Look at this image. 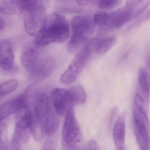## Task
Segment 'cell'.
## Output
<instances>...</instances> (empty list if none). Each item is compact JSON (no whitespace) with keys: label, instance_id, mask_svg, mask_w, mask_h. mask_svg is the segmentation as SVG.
Returning <instances> with one entry per match:
<instances>
[{"label":"cell","instance_id":"cell-9","mask_svg":"<svg viewBox=\"0 0 150 150\" xmlns=\"http://www.w3.org/2000/svg\"><path fill=\"white\" fill-rule=\"evenodd\" d=\"M41 0H0V11L6 16L24 13Z\"/></svg>","mask_w":150,"mask_h":150},{"label":"cell","instance_id":"cell-19","mask_svg":"<svg viewBox=\"0 0 150 150\" xmlns=\"http://www.w3.org/2000/svg\"><path fill=\"white\" fill-rule=\"evenodd\" d=\"M121 2V0H99L97 6L100 9H110L117 7Z\"/></svg>","mask_w":150,"mask_h":150},{"label":"cell","instance_id":"cell-11","mask_svg":"<svg viewBox=\"0 0 150 150\" xmlns=\"http://www.w3.org/2000/svg\"><path fill=\"white\" fill-rule=\"evenodd\" d=\"M33 120V113L29 111L22 115L16 124L14 134L24 144L29 142L32 134Z\"/></svg>","mask_w":150,"mask_h":150},{"label":"cell","instance_id":"cell-28","mask_svg":"<svg viewBox=\"0 0 150 150\" xmlns=\"http://www.w3.org/2000/svg\"><path fill=\"white\" fill-rule=\"evenodd\" d=\"M146 64L147 69L150 70V52L146 58Z\"/></svg>","mask_w":150,"mask_h":150},{"label":"cell","instance_id":"cell-24","mask_svg":"<svg viewBox=\"0 0 150 150\" xmlns=\"http://www.w3.org/2000/svg\"><path fill=\"white\" fill-rule=\"evenodd\" d=\"M21 142L14 134L11 141V150H20Z\"/></svg>","mask_w":150,"mask_h":150},{"label":"cell","instance_id":"cell-4","mask_svg":"<svg viewBox=\"0 0 150 150\" xmlns=\"http://www.w3.org/2000/svg\"><path fill=\"white\" fill-rule=\"evenodd\" d=\"M72 34L68 45L70 54L77 53L88 43V39L95 31L97 25L93 18L87 15L74 17L71 22Z\"/></svg>","mask_w":150,"mask_h":150},{"label":"cell","instance_id":"cell-31","mask_svg":"<svg viewBox=\"0 0 150 150\" xmlns=\"http://www.w3.org/2000/svg\"></svg>","mask_w":150,"mask_h":150},{"label":"cell","instance_id":"cell-1","mask_svg":"<svg viewBox=\"0 0 150 150\" xmlns=\"http://www.w3.org/2000/svg\"><path fill=\"white\" fill-rule=\"evenodd\" d=\"M70 26L66 18L58 14L47 16L43 27L35 37L34 45L43 47L52 43H63L68 38Z\"/></svg>","mask_w":150,"mask_h":150},{"label":"cell","instance_id":"cell-25","mask_svg":"<svg viewBox=\"0 0 150 150\" xmlns=\"http://www.w3.org/2000/svg\"><path fill=\"white\" fill-rule=\"evenodd\" d=\"M99 0H76L79 5L83 6H97Z\"/></svg>","mask_w":150,"mask_h":150},{"label":"cell","instance_id":"cell-29","mask_svg":"<svg viewBox=\"0 0 150 150\" xmlns=\"http://www.w3.org/2000/svg\"><path fill=\"white\" fill-rule=\"evenodd\" d=\"M5 25V23L3 20L2 18H1V20H0V30H1V31H2L4 29Z\"/></svg>","mask_w":150,"mask_h":150},{"label":"cell","instance_id":"cell-27","mask_svg":"<svg viewBox=\"0 0 150 150\" xmlns=\"http://www.w3.org/2000/svg\"><path fill=\"white\" fill-rule=\"evenodd\" d=\"M144 1V0H127L126 6L134 8L143 2Z\"/></svg>","mask_w":150,"mask_h":150},{"label":"cell","instance_id":"cell-17","mask_svg":"<svg viewBox=\"0 0 150 150\" xmlns=\"http://www.w3.org/2000/svg\"><path fill=\"white\" fill-rule=\"evenodd\" d=\"M74 105H82L85 103L87 99V94L82 86H75L70 89Z\"/></svg>","mask_w":150,"mask_h":150},{"label":"cell","instance_id":"cell-30","mask_svg":"<svg viewBox=\"0 0 150 150\" xmlns=\"http://www.w3.org/2000/svg\"><path fill=\"white\" fill-rule=\"evenodd\" d=\"M68 150H75L74 149V148H69V149H68Z\"/></svg>","mask_w":150,"mask_h":150},{"label":"cell","instance_id":"cell-6","mask_svg":"<svg viewBox=\"0 0 150 150\" xmlns=\"http://www.w3.org/2000/svg\"><path fill=\"white\" fill-rule=\"evenodd\" d=\"M92 52V50L88 43L77 53L68 68L61 76V82L66 84H70L76 81L87 64Z\"/></svg>","mask_w":150,"mask_h":150},{"label":"cell","instance_id":"cell-15","mask_svg":"<svg viewBox=\"0 0 150 150\" xmlns=\"http://www.w3.org/2000/svg\"><path fill=\"white\" fill-rule=\"evenodd\" d=\"M134 131L140 150H150L149 129L134 123Z\"/></svg>","mask_w":150,"mask_h":150},{"label":"cell","instance_id":"cell-13","mask_svg":"<svg viewBox=\"0 0 150 150\" xmlns=\"http://www.w3.org/2000/svg\"><path fill=\"white\" fill-rule=\"evenodd\" d=\"M126 114L123 112L116 120L113 130L114 141L117 150H125Z\"/></svg>","mask_w":150,"mask_h":150},{"label":"cell","instance_id":"cell-20","mask_svg":"<svg viewBox=\"0 0 150 150\" xmlns=\"http://www.w3.org/2000/svg\"><path fill=\"white\" fill-rule=\"evenodd\" d=\"M150 4L149 1H146L133 8L130 15V21L135 19L136 18L139 16L142 13H143L145 10L147 9L149 6Z\"/></svg>","mask_w":150,"mask_h":150},{"label":"cell","instance_id":"cell-22","mask_svg":"<svg viewBox=\"0 0 150 150\" xmlns=\"http://www.w3.org/2000/svg\"><path fill=\"white\" fill-rule=\"evenodd\" d=\"M41 150H55L57 145V139L54 135L47 137Z\"/></svg>","mask_w":150,"mask_h":150},{"label":"cell","instance_id":"cell-2","mask_svg":"<svg viewBox=\"0 0 150 150\" xmlns=\"http://www.w3.org/2000/svg\"><path fill=\"white\" fill-rule=\"evenodd\" d=\"M39 47L35 45L25 47L21 54V62L23 68L32 77L42 79L51 74L54 63L52 58Z\"/></svg>","mask_w":150,"mask_h":150},{"label":"cell","instance_id":"cell-10","mask_svg":"<svg viewBox=\"0 0 150 150\" xmlns=\"http://www.w3.org/2000/svg\"><path fill=\"white\" fill-rule=\"evenodd\" d=\"M28 105V96L22 93L1 105L0 120L4 121L11 115L26 108Z\"/></svg>","mask_w":150,"mask_h":150},{"label":"cell","instance_id":"cell-5","mask_svg":"<svg viewBox=\"0 0 150 150\" xmlns=\"http://www.w3.org/2000/svg\"><path fill=\"white\" fill-rule=\"evenodd\" d=\"M47 0H42L24 13V25L26 32L36 37L39 33L47 18Z\"/></svg>","mask_w":150,"mask_h":150},{"label":"cell","instance_id":"cell-7","mask_svg":"<svg viewBox=\"0 0 150 150\" xmlns=\"http://www.w3.org/2000/svg\"><path fill=\"white\" fill-rule=\"evenodd\" d=\"M82 131L76 118L73 108H70L65 114V119L62 132L63 144L69 148L75 147L82 140Z\"/></svg>","mask_w":150,"mask_h":150},{"label":"cell","instance_id":"cell-12","mask_svg":"<svg viewBox=\"0 0 150 150\" xmlns=\"http://www.w3.org/2000/svg\"><path fill=\"white\" fill-rule=\"evenodd\" d=\"M13 45L10 40H3L0 44V66L3 70L10 71L14 67Z\"/></svg>","mask_w":150,"mask_h":150},{"label":"cell","instance_id":"cell-16","mask_svg":"<svg viewBox=\"0 0 150 150\" xmlns=\"http://www.w3.org/2000/svg\"><path fill=\"white\" fill-rule=\"evenodd\" d=\"M139 90L146 98L149 99L150 93V74L146 68H140L138 74Z\"/></svg>","mask_w":150,"mask_h":150},{"label":"cell","instance_id":"cell-18","mask_svg":"<svg viewBox=\"0 0 150 150\" xmlns=\"http://www.w3.org/2000/svg\"><path fill=\"white\" fill-rule=\"evenodd\" d=\"M18 85V81L15 79H9L4 83H1L0 85V96H4L13 92Z\"/></svg>","mask_w":150,"mask_h":150},{"label":"cell","instance_id":"cell-8","mask_svg":"<svg viewBox=\"0 0 150 150\" xmlns=\"http://www.w3.org/2000/svg\"><path fill=\"white\" fill-rule=\"evenodd\" d=\"M49 99L54 109L61 116L66 114L74 105L70 89L55 88L51 91Z\"/></svg>","mask_w":150,"mask_h":150},{"label":"cell","instance_id":"cell-21","mask_svg":"<svg viewBox=\"0 0 150 150\" xmlns=\"http://www.w3.org/2000/svg\"><path fill=\"white\" fill-rule=\"evenodd\" d=\"M0 150H9L8 141L6 137V125L2 122H1Z\"/></svg>","mask_w":150,"mask_h":150},{"label":"cell","instance_id":"cell-26","mask_svg":"<svg viewBox=\"0 0 150 150\" xmlns=\"http://www.w3.org/2000/svg\"><path fill=\"white\" fill-rule=\"evenodd\" d=\"M84 150H100L97 143L94 140H91L87 143Z\"/></svg>","mask_w":150,"mask_h":150},{"label":"cell","instance_id":"cell-3","mask_svg":"<svg viewBox=\"0 0 150 150\" xmlns=\"http://www.w3.org/2000/svg\"><path fill=\"white\" fill-rule=\"evenodd\" d=\"M34 123L45 129L47 137L54 135L60 125V115L55 112L46 94L39 93L33 102Z\"/></svg>","mask_w":150,"mask_h":150},{"label":"cell","instance_id":"cell-23","mask_svg":"<svg viewBox=\"0 0 150 150\" xmlns=\"http://www.w3.org/2000/svg\"><path fill=\"white\" fill-rule=\"evenodd\" d=\"M149 20H150V9L145 11L144 13H143L142 15H141L136 20H135L131 25V28L135 27L136 26H137Z\"/></svg>","mask_w":150,"mask_h":150},{"label":"cell","instance_id":"cell-14","mask_svg":"<svg viewBox=\"0 0 150 150\" xmlns=\"http://www.w3.org/2000/svg\"><path fill=\"white\" fill-rule=\"evenodd\" d=\"M117 42V38L114 35L107 37H96L88 43L92 52L95 51L99 54H103L109 51Z\"/></svg>","mask_w":150,"mask_h":150}]
</instances>
